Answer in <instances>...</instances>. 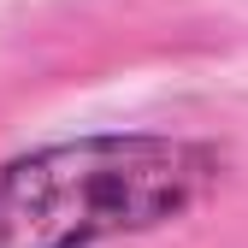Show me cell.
I'll return each instance as SVG.
<instances>
[{
  "label": "cell",
  "mask_w": 248,
  "mask_h": 248,
  "mask_svg": "<svg viewBox=\"0 0 248 248\" xmlns=\"http://www.w3.org/2000/svg\"><path fill=\"white\" fill-rule=\"evenodd\" d=\"M213 177V160L166 136H89L0 166V248H89L166 225Z\"/></svg>",
  "instance_id": "6da1fadb"
}]
</instances>
